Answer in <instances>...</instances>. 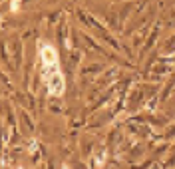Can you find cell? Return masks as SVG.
<instances>
[{"label": "cell", "instance_id": "cell-1", "mask_svg": "<svg viewBox=\"0 0 175 169\" xmlns=\"http://www.w3.org/2000/svg\"><path fill=\"white\" fill-rule=\"evenodd\" d=\"M42 70H44V78H46L50 94L60 96L64 91V80H62L60 70H58V64H42Z\"/></svg>", "mask_w": 175, "mask_h": 169}, {"label": "cell", "instance_id": "cell-2", "mask_svg": "<svg viewBox=\"0 0 175 169\" xmlns=\"http://www.w3.org/2000/svg\"><path fill=\"white\" fill-rule=\"evenodd\" d=\"M40 58H42V64H58V54H56V50L52 46H42Z\"/></svg>", "mask_w": 175, "mask_h": 169}]
</instances>
